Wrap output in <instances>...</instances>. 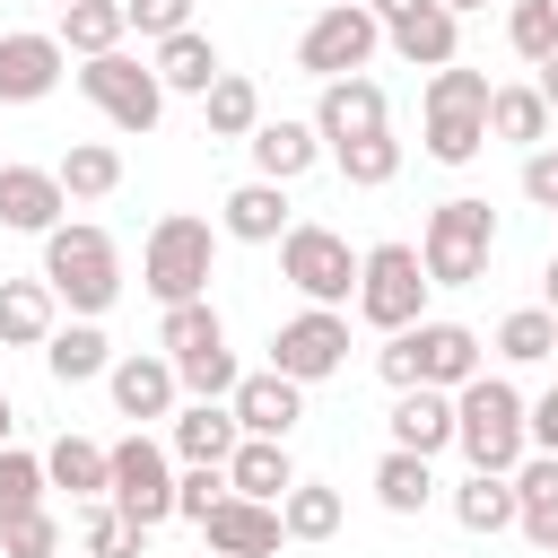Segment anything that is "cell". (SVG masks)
<instances>
[{
    "instance_id": "9c48e42d",
    "label": "cell",
    "mask_w": 558,
    "mask_h": 558,
    "mask_svg": "<svg viewBox=\"0 0 558 558\" xmlns=\"http://www.w3.org/2000/svg\"><path fill=\"white\" fill-rule=\"evenodd\" d=\"M78 96L113 122V131H157V113H166V87H157V70L148 61H131L122 44L113 52H96V61H78Z\"/></svg>"
},
{
    "instance_id": "f1b7e54d",
    "label": "cell",
    "mask_w": 558,
    "mask_h": 558,
    "mask_svg": "<svg viewBox=\"0 0 558 558\" xmlns=\"http://www.w3.org/2000/svg\"><path fill=\"white\" fill-rule=\"evenodd\" d=\"M549 105H541V87L532 78H514V87H488V140H506V148H541L549 140Z\"/></svg>"
},
{
    "instance_id": "2e32d148",
    "label": "cell",
    "mask_w": 558,
    "mask_h": 558,
    "mask_svg": "<svg viewBox=\"0 0 558 558\" xmlns=\"http://www.w3.org/2000/svg\"><path fill=\"white\" fill-rule=\"evenodd\" d=\"M201 541L218 549V558H270L288 532H279V506H262V497H218L209 514H201Z\"/></svg>"
},
{
    "instance_id": "6da1fadb",
    "label": "cell",
    "mask_w": 558,
    "mask_h": 558,
    "mask_svg": "<svg viewBox=\"0 0 558 558\" xmlns=\"http://www.w3.org/2000/svg\"><path fill=\"white\" fill-rule=\"evenodd\" d=\"M70 314H105L113 296H122V253H113V235L105 227H87V218H61V227H44V270H35Z\"/></svg>"
},
{
    "instance_id": "83f0119b",
    "label": "cell",
    "mask_w": 558,
    "mask_h": 558,
    "mask_svg": "<svg viewBox=\"0 0 558 558\" xmlns=\"http://www.w3.org/2000/svg\"><path fill=\"white\" fill-rule=\"evenodd\" d=\"M52 314H61V296L44 279H0V349H44Z\"/></svg>"
},
{
    "instance_id": "277c9868",
    "label": "cell",
    "mask_w": 558,
    "mask_h": 558,
    "mask_svg": "<svg viewBox=\"0 0 558 558\" xmlns=\"http://www.w3.org/2000/svg\"><path fill=\"white\" fill-rule=\"evenodd\" d=\"M488 253H497V209H488V201L453 192V201L427 209V235H418V270H427V288H471V279L488 270Z\"/></svg>"
},
{
    "instance_id": "e575fe53",
    "label": "cell",
    "mask_w": 558,
    "mask_h": 558,
    "mask_svg": "<svg viewBox=\"0 0 558 558\" xmlns=\"http://www.w3.org/2000/svg\"><path fill=\"white\" fill-rule=\"evenodd\" d=\"M52 174H61L70 201H105V192H122V148L113 140H70V157Z\"/></svg>"
},
{
    "instance_id": "3957f363",
    "label": "cell",
    "mask_w": 558,
    "mask_h": 558,
    "mask_svg": "<svg viewBox=\"0 0 558 558\" xmlns=\"http://www.w3.org/2000/svg\"><path fill=\"white\" fill-rule=\"evenodd\" d=\"M453 445H462L471 471H514V462L532 453V436H523V392H514L506 375L453 384Z\"/></svg>"
},
{
    "instance_id": "9f6ffc18",
    "label": "cell",
    "mask_w": 558,
    "mask_h": 558,
    "mask_svg": "<svg viewBox=\"0 0 558 558\" xmlns=\"http://www.w3.org/2000/svg\"><path fill=\"white\" fill-rule=\"evenodd\" d=\"M323 9H331V0H323Z\"/></svg>"
},
{
    "instance_id": "f907efd6",
    "label": "cell",
    "mask_w": 558,
    "mask_h": 558,
    "mask_svg": "<svg viewBox=\"0 0 558 558\" xmlns=\"http://www.w3.org/2000/svg\"><path fill=\"white\" fill-rule=\"evenodd\" d=\"M9 427H17V410H9V392H0V445H9Z\"/></svg>"
},
{
    "instance_id": "bcb514c9",
    "label": "cell",
    "mask_w": 558,
    "mask_h": 558,
    "mask_svg": "<svg viewBox=\"0 0 558 558\" xmlns=\"http://www.w3.org/2000/svg\"><path fill=\"white\" fill-rule=\"evenodd\" d=\"M523 201L558 209V148H549V140H541V148H523Z\"/></svg>"
},
{
    "instance_id": "f6af8a7d",
    "label": "cell",
    "mask_w": 558,
    "mask_h": 558,
    "mask_svg": "<svg viewBox=\"0 0 558 558\" xmlns=\"http://www.w3.org/2000/svg\"><path fill=\"white\" fill-rule=\"evenodd\" d=\"M122 17L157 44V35H174V26H192V0H122Z\"/></svg>"
},
{
    "instance_id": "c3c4849f",
    "label": "cell",
    "mask_w": 558,
    "mask_h": 558,
    "mask_svg": "<svg viewBox=\"0 0 558 558\" xmlns=\"http://www.w3.org/2000/svg\"><path fill=\"white\" fill-rule=\"evenodd\" d=\"M532 70H541V78H532V87H541V105L558 113V52H549V61H532Z\"/></svg>"
},
{
    "instance_id": "e0dca14e",
    "label": "cell",
    "mask_w": 558,
    "mask_h": 558,
    "mask_svg": "<svg viewBox=\"0 0 558 558\" xmlns=\"http://www.w3.org/2000/svg\"><path fill=\"white\" fill-rule=\"evenodd\" d=\"M61 209H70V192H61V174L52 166H0V227L9 235H44V227H61Z\"/></svg>"
},
{
    "instance_id": "7bdbcfd3",
    "label": "cell",
    "mask_w": 558,
    "mask_h": 558,
    "mask_svg": "<svg viewBox=\"0 0 558 558\" xmlns=\"http://www.w3.org/2000/svg\"><path fill=\"white\" fill-rule=\"evenodd\" d=\"M52 549H61L52 506H26V514H9V523H0V558H52Z\"/></svg>"
},
{
    "instance_id": "f5cc1de1",
    "label": "cell",
    "mask_w": 558,
    "mask_h": 558,
    "mask_svg": "<svg viewBox=\"0 0 558 558\" xmlns=\"http://www.w3.org/2000/svg\"><path fill=\"white\" fill-rule=\"evenodd\" d=\"M52 558H87V549H70V541H61V549H52Z\"/></svg>"
},
{
    "instance_id": "7a4b0ae2",
    "label": "cell",
    "mask_w": 558,
    "mask_h": 558,
    "mask_svg": "<svg viewBox=\"0 0 558 558\" xmlns=\"http://www.w3.org/2000/svg\"><path fill=\"white\" fill-rule=\"evenodd\" d=\"M375 375H384L392 392H410V384L453 392V384H471V375H480V331H471V323H436V314H418L410 331H384Z\"/></svg>"
},
{
    "instance_id": "681fc988",
    "label": "cell",
    "mask_w": 558,
    "mask_h": 558,
    "mask_svg": "<svg viewBox=\"0 0 558 558\" xmlns=\"http://www.w3.org/2000/svg\"><path fill=\"white\" fill-rule=\"evenodd\" d=\"M541 305L558 314V253H549V270H541Z\"/></svg>"
},
{
    "instance_id": "d6a6232c",
    "label": "cell",
    "mask_w": 558,
    "mask_h": 558,
    "mask_svg": "<svg viewBox=\"0 0 558 558\" xmlns=\"http://www.w3.org/2000/svg\"><path fill=\"white\" fill-rule=\"evenodd\" d=\"M201 113H209V140H253V122H262V87H253L244 70H218V78L201 87Z\"/></svg>"
},
{
    "instance_id": "f35d334b",
    "label": "cell",
    "mask_w": 558,
    "mask_h": 558,
    "mask_svg": "<svg viewBox=\"0 0 558 558\" xmlns=\"http://www.w3.org/2000/svg\"><path fill=\"white\" fill-rule=\"evenodd\" d=\"M497 357H506V366H541V357H558V314H549V305H514V314L497 323Z\"/></svg>"
},
{
    "instance_id": "30bf717a",
    "label": "cell",
    "mask_w": 558,
    "mask_h": 558,
    "mask_svg": "<svg viewBox=\"0 0 558 558\" xmlns=\"http://www.w3.org/2000/svg\"><path fill=\"white\" fill-rule=\"evenodd\" d=\"M279 279L305 296V305H349L357 296V253H349V235L340 227H288L279 235Z\"/></svg>"
},
{
    "instance_id": "5b68a950",
    "label": "cell",
    "mask_w": 558,
    "mask_h": 558,
    "mask_svg": "<svg viewBox=\"0 0 558 558\" xmlns=\"http://www.w3.org/2000/svg\"><path fill=\"white\" fill-rule=\"evenodd\" d=\"M418 105H427V157L436 166H471L488 148V70L445 61V70H427Z\"/></svg>"
},
{
    "instance_id": "816d5d0a",
    "label": "cell",
    "mask_w": 558,
    "mask_h": 558,
    "mask_svg": "<svg viewBox=\"0 0 558 558\" xmlns=\"http://www.w3.org/2000/svg\"><path fill=\"white\" fill-rule=\"evenodd\" d=\"M445 9H453V17H462V9H488V0H445Z\"/></svg>"
},
{
    "instance_id": "9a60e30c",
    "label": "cell",
    "mask_w": 558,
    "mask_h": 558,
    "mask_svg": "<svg viewBox=\"0 0 558 558\" xmlns=\"http://www.w3.org/2000/svg\"><path fill=\"white\" fill-rule=\"evenodd\" d=\"M392 122V105H384V87L366 78V70H349V78H323V96H314V131H323V148H340V140H366V131H384Z\"/></svg>"
},
{
    "instance_id": "8d00e7d4",
    "label": "cell",
    "mask_w": 558,
    "mask_h": 558,
    "mask_svg": "<svg viewBox=\"0 0 558 558\" xmlns=\"http://www.w3.org/2000/svg\"><path fill=\"white\" fill-rule=\"evenodd\" d=\"M279 532H288V541H331V532H340V488H323V480H288V497H279Z\"/></svg>"
},
{
    "instance_id": "11a10c76",
    "label": "cell",
    "mask_w": 558,
    "mask_h": 558,
    "mask_svg": "<svg viewBox=\"0 0 558 558\" xmlns=\"http://www.w3.org/2000/svg\"><path fill=\"white\" fill-rule=\"evenodd\" d=\"M52 9H70V0H52Z\"/></svg>"
},
{
    "instance_id": "7402d4cb",
    "label": "cell",
    "mask_w": 558,
    "mask_h": 558,
    "mask_svg": "<svg viewBox=\"0 0 558 558\" xmlns=\"http://www.w3.org/2000/svg\"><path fill=\"white\" fill-rule=\"evenodd\" d=\"M148 70H157V87H166V96H201V87H209L227 61H218V44H209L201 26H174V35H157Z\"/></svg>"
},
{
    "instance_id": "8992f818",
    "label": "cell",
    "mask_w": 558,
    "mask_h": 558,
    "mask_svg": "<svg viewBox=\"0 0 558 558\" xmlns=\"http://www.w3.org/2000/svg\"><path fill=\"white\" fill-rule=\"evenodd\" d=\"M209 262H218V227L192 218V209H174V218H157L148 244H140V288H148L157 305L209 296Z\"/></svg>"
},
{
    "instance_id": "836d02e7",
    "label": "cell",
    "mask_w": 558,
    "mask_h": 558,
    "mask_svg": "<svg viewBox=\"0 0 558 558\" xmlns=\"http://www.w3.org/2000/svg\"><path fill=\"white\" fill-rule=\"evenodd\" d=\"M52 35H61V52H78V61H96V52H113V44L131 35V17H122V0H70Z\"/></svg>"
},
{
    "instance_id": "b9f144b4",
    "label": "cell",
    "mask_w": 558,
    "mask_h": 558,
    "mask_svg": "<svg viewBox=\"0 0 558 558\" xmlns=\"http://www.w3.org/2000/svg\"><path fill=\"white\" fill-rule=\"evenodd\" d=\"M506 44H514L523 61H549V52H558V0H514V9H506Z\"/></svg>"
},
{
    "instance_id": "ee69618b",
    "label": "cell",
    "mask_w": 558,
    "mask_h": 558,
    "mask_svg": "<svg viewBox=\"0 0 558 558\" xmlns=\"http://www.w3.org/2000/svg\"><path fill=\"white\" fill-rule=\"evenodd\" d=\"M218 497H227V462H183V471H174V514H183V523H201Z\"/></svg>"
},
{
    "instance_id": "cb8c5ba5",
    "label": "cell",
    "mask_w": 558,
    "mask_h": 558,
    "mask_svg": "<svg viewBox=\"0 0 558 558\" xmlns=\"http://www.w3.org/2000/svg\"><path fill=\"white\" fill-rule=\"evenodd\" d=\"M244 148H253V174H270V183H296V174L323 157V131L279 113V122H253V140H244Z\"/></svg>"
},
{
    "instance_id": "d4e9b609",
    "label": "cell",
    "mask_w": 558,
    "mask_h": 558,
    "mask_svg": "<svg viewBox=\"0 0 558 558\" xmlns=\"http://www.w3.org/2000/svg\"><path fill=\"white\" fill-rule=\"evenodd\" d=\"M288 480H296V462H288V445H279V436H235V453H227V488H235V497L279 506V497H288Z\"/></svg>"
},
{
    "instance_id": "8fae6325",
    "label": "cell",
    "mask_w": 558,
    "mask_h": 558,
    "mask_svg": "<svg viewBox=\"0 0 558 558\" xmlns=\"http://www.w3.org/2000/svg\"><path fill=\"white\" fill-rule=\"evenodd\" d=\"M105 497L140 523V532H157L166 514H174V453L157 445V436H122V445H105Z\"/></svg>"
},
{
    "instance_id": "db71d44e",
    "label": "cell",
    "mask_w": 558,
    "mask_h": 558,
    "mask_svg": "<svg viewBox=\"0 0 558 558\" xmlns=\"http://www.w3.org/2000/svg\"><path fill=\"white\" fill-rule=\"evenodd\" d=\"M201 558H218V549H201Z\"/></svg>"
},
{
    "instance_id": "603a6c76",
    "label": "cell",
    "mask_w": 558,
    "mask_h": 558,
    "mask_svg": "<svg viewBox=\"0 0 558 558\" xmlns=\"http://www.w3.org/2000/svg\"><path fill=\"white\" fill-rule=\"evenodd\" d=\"M384 427H392V445H410V453H427V462H436V453L453 445V392L410 384V392L392 401V418H384Z\"/></svg>"
},
{
    "instance_id": "4fadbf2b",
    "label": "cell",
    "mask_w": 558,
    "mask_h": 558,
    "mask_svg": "<svg viewBox=\"0 0 558 558\" xmlns=\"http://www.w3.org/2000/svg\"><path fill=\"white\" fill-rule=\"evenodd\" d=\"M61 35H35V26H0V105H44L61 87Z\"/></svg>"
},
{
    "instance_id": "484cf974",
    "label": "cell",
    "mask_w": 558,
    "mask_h": 558,
    "mask_svg": "<svg viewBox=\"0 0 558 558\" xmlns=\"http://www.w3.org/2000/svg\"><path fill=\"white\" fill-rule=\"evenodd\" d=\"M44 366H52V384H96L105 366H113V340H105V323H52V340H44Z\"/></svg>"
},
{
    "instance_id": "d590c367",
    "label": "cell",
    "mask_w": 558,
    "mask_h": 558,
    "mask_svg": "<svg viewBox=\"0 0 558 558\" xmlns=\"http://www.w3.org/2000/svg\"><path fill=\"white\" fill-rule=\"evenodd\" d=\"M44 480H52V488H70V497L87 506V497H105V480H113V471H105V445H87V436H52Z\"/></svg>"
},
{
    "instance_id": "4316f807",
    "label": "cell",
    "mask_w": 558,
    "mask_h": 558,
    "mask_svg": "<svg viewBox=\"0 0 558 558\" xmlns=\"http://www.w3.org/2000/svg\"><path fill=\"white\" fill-rule=\"evenodd\" d=\"M235 410L227 401H192V410H174V436H166V453L174 462H227L235 453Z\"/></svg>"
},
{
    "instance_id": "ac0fdd59",
    "label": "cell",
    "mask_w": 558,
    "mask_h": 558,
    "mask_svg": "<svg viewBox=\"0 0 558 558\" xmlns=\"http://www.w3.org/2000/svg\"><path fill=\"white\" fill-rule=\"evenodd\" d=\"M384 44H392L410 70H445V61H462V17H453L445 0H418V9H401V17L384 26Z\"/></svg>"
},
{
    "instance_id": "7dc6e473",
    "label": "cell",
    "mask_w": 558,
    "mask_h": 558,
    "mask_svg": "<svg viewBox=\"0 0 558 558\" xmlns=\"http://www.w3.org/2000/svg\"><path fill=\"white\" fill-rule=\"evenodd\" d=\"M523 436H532V453H558V384L541 401H523Z\"/></svg>"
},
{
    "instance_id": "5bb4252c",
    "label": "cell",
    "mask_w": 558,
    "mask_h": 558,
    "mask_svg": "<svg viewBox=\"0 0 558 558\" xmlns=\"http://www.w3.org/2000/svg\"><path fill=\"white\" fill-rule=\"evenodd\" d=\"M227 410H235V427L244 436H296V418H305V384L296 375H279V366H262V375H235V392H227Z\"/></svg>"
},
{
    "instance_id": "4dcf8cb0",
    "label": "cell",
    "mask_w": 558,
    "mask_h": 558,
    "mask_svg": "<svg viewBox=\"0 0 558 558\" xmlns=\"http://www.w3.org/2000/svg\"><path fill=\"white\" fill-rule=\"evenodd\" d=\"M453 523L480 532V541L514 532V471H471V480L453 488Z\"/></svg>"
},
{
    "instance_id": "52a82bcc",
    "label": "cell",
    "mask_w": 558,
    "mask_h": 558,
    "mask_svg": "<svg viewBox=\"0 0 558 558\" xmlns=\"http://www.w3.org/2000/svg\"><path fill=\"white\" fill-rule=\"evenodd\" d=\"M357 323L375 331H410L427 314V270H418V244H366L357 253Z\"/></svg>"
},
{
    "instance_id": "7c38bea8",
    "label": "cell",
    "mask_w": 558,
    "mask_h": 558,
    "mask_svg": "<svg viewBox=\"0 0 558 558\" xmlns=\"http://www.w3.org/2000/svg\"><path fill=\"white\" fill-rule=\"evenodd\" d=\"M270 366L296 375V384L340 375V366H349V314H340V305H305V314H288V323L270 331Z\"/></svg>"
},
{
    "instance_id": "1f68e13d",
    "label": "cell",
    "mask_w": 558,
    "mask_h": 558,
    "mask_svg": "<svg viewBox=\"0 0 558 558\" xmlns=\"http://www.w3.org/2000/svg\"><path fill=\"white\" fill-rule=\"evenodd\" d=\"M427 497H436V471H427V453H410V445H384V462H375V506H384V514H427Z\"/></svg>"
},
{
    "instance_id": "ffe728a7",
    "label": "cell",
    "mask_w": 558,
    "mask_h": 558,
    "mask_svg": "<svg viewBox=\"0 0 558 558\" xmlns=\"http://www.w3.org/2000/svg\"><path fill=\"white\" fill-rule=\"evenodd\" d=\"M105 384H113V410H122V418H174V392H183L166 349H157V357H140V349H131V357H113V366H105Z\"/></svg>"
},
{
    "instance_id": "f546056e",
    "label": "cell",
    "mask_w": 558,
    "mask_h": 558,
    "mask_svg": "<svg viewBox=\"0 0 558 558\" xmlns=\"http://www.w3.org/2000/svg\"><path fill=\"white\" fill-rule=\"evenodd\" d=\"M157 349H166L174 366H192V357L227 349V323H218V305H209V296H183V305H166V314H157Z\"/></svg>"
},
{
    "instance_id": "d6986e66",
    "label": "cell",
    "mask_w": 558,
    "mask_h": 558,
    "mask_svg": "<svg viewBox=\"0 0 558 558\" xmlns=\"http://www.w3.org/2000/svg\"><path fill=\"white\" fill-rule=\"evenodd\" d=\"M296 218H288V183H270V174H253V183H235L227 201H218V235H235V244H279Z\"/></svg>"
},
{
    "instance_id": "60d3db41",
    "label": "cell",
    "mask_w": 558,
    "mask_h": 558,
    "mask_svg": "<svg viewBox=\"0 0 558 558\" xmlns=\"http://www.w3.org/2000/svg\"><path fill=\"white\" fill-rule=\"evenodd\" d=\"M44 453H17V445H0V523L9 514H26V506H44Z\"/></svg>"
},
{
    "instance_id": "74e56055",
    "label": "cell",
    "mask_w": 558,
    "mask_h": 558,
    "mask_svg": "<svg viewBox=\"0 0 558 558\" xmlns=\"http://www.w3.org/2000/svg\"><path fill=\"white\" fill-rule=\"evenodd\" d=\"M331 166H340L357 192H384V183L401 174V140H392V122H384V131H366V140H340V148H331Z\"/></svg>"
},
{
    "instance_id": "44dd1931",
    "label": "cell",
    "mask_w": 558,
    "mask_h": 558,
    "mask_svg": "<svg viewBox=\"0 0 558 558\" xmlns=\"http://www.w3.org/2000/svg\"><path fill=\"white\" fill-rule=\"evenodd\" d=\"M514 532L532 549H558V453H523L514 462Z\"/></svg>"
},
{
    "instance_id": "ba28073f",
    "label": "cell",
    "mask_w": 558,
    "mask_h": 558,
    "mask_svg": "<svg viewBox=\"0 0 558 558\" xmlns=\"http://www.w3.org/2000/svg\"><path fill=\"white\" fill-rule=\"evenodd\" d=\"M384 52V17L366 9V0H331V9H314V26L296 35V70L305 78H349V70H366Z\"/></svg>"
},
{
    "instance_id": "ab89813d",
    "label": "cell",
    "mask_w": 558,
    "mask_h": 558,
    "mask_svg": "<svg viewBox=\"0 0 558 558\" xmlns=\"http://www.w3.org/2000/svg\"><path fill=\"white\" fill-rule=\"evenodd\" d=\"M78 549H87V558H140L148 532H140L113 497H87V514H78Z\"/></svg>"
}]
</instances>
